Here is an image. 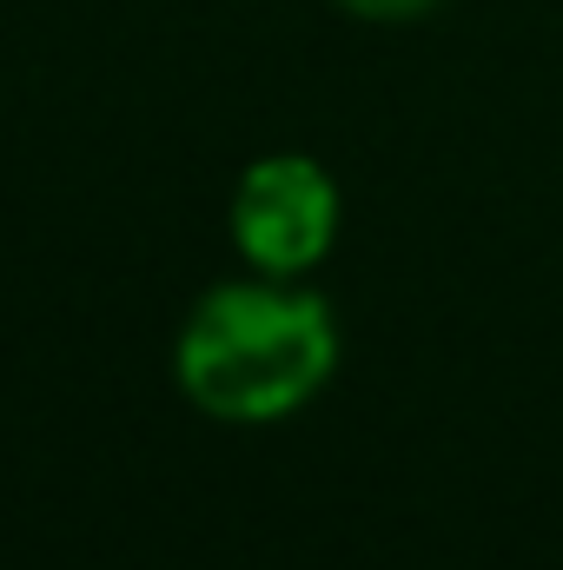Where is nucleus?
<instances>
[{
	"instance_id": "f257e3e1",
	"label": "nucleus",
	"mask_w": 563,
	"mask_h": 570,
	"mask_svg": "<svg viewBox=\"0 0 563 570\" xmlns=\"http://www.w3.org/2000/svg\"><path fill=\"white\" fill-rule=\"evenodd\" d=\"M338 372V318L318 292L285 279L213 285L172 345V379L186 405L219 425H273L318 399Z\"/></svg>"
},
{
	"instance_id": "f03ea898",
	"label": "nucleus",
	"mask_w": 563,
	"mask_h": 570,
	"mask_svg": "<svg viewBox=\"0 0 563 570\" xmlns=\"http://www.w3.org/2000/svg\"><path fill=\"white\" fill-rule=\"evenodd\" d=\"M338 233V186L318 159L273 153L239 173L233 193V239L266 279H298L332 253Z\"/></svg>"
},
{
	"instance_id": "7ed1b4c3",
	"label": "nucleus",
	"mask_w": 563,
	"mask_h": 570,
	"mask_svg": "<svg viewBox=\"0 0 563 570\" xmlns=\"http://www.w3.org/2000/svg\"><path fill=\"white\" fill-rule=\"evenodd\" d=\"M345 13H358V20H418V13H431L437 0H338Z\"/></svg>"
}]
</instances>
